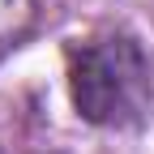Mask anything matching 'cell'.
<instances>
[{"instance_id": "6da1fadb", "label": "cell", "mask_w": 154, "mask_h": 154, "mask_svg": "<svg viewBox=\"0 0 154 154\" xmlns=\"http://www.w3.org/2000/svg\"><path fill=\"white\" fill-rule=\"evenodd\" d=\"M69 86L90 124H128L150 94V69L133 38L111 34L69 56Z\"/></svg>"}, {"instance_id": "7a4b0ae2", "label": "cell", "mask_w": 154, "mask_h": 154, "mask_svg": "<svg viewBox=\"0 0 154 154\" xmlns=\"http://www.w3.org/2000/svg\"><path fill=\"white\" fill-rule=\"evenodd\" d=\"M34 13L38 0H0V56L26 38V30L34 26Z\"/></svg>"}]
</instances>
